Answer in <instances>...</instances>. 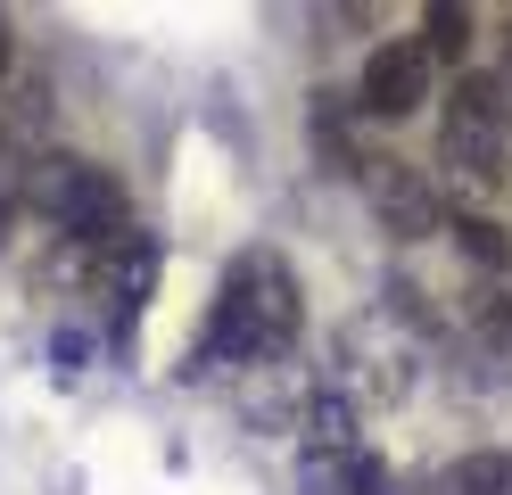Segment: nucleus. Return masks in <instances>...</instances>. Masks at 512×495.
<instances>
[{
	"instance_id": "nucleus-1",
	"label": "nucleus",
	"mask_w": 512,
	"mask_h": 495,
	"mask_svg": "<svg viewBox=\"0 0 512 495\" xmlns=\"http://www.w3.org/2000/svg\"><path fill=\"white\" fill-rule=\"evenodd\" d=\"M306 330V297H298V273L290 256L273 248H248L223 264L215 281V306H207V330H199V355L207 363H273Z\"/></svg>"
},
{
	"instance_id": "nucleus-2",
	"label": "nucleus",
	"mask_w": 512,
	"mask_h": 495,
	"mask_svg": "<svg viewBox=\"0 0 512 495\" xmlns=\"http://www.w3.org/2000/svg\"><path fill=\"white\" fill-rule=\"evenodd\" d=\"M25 198H34L58 231H75L91 248H108V240L133 231V198H124V182L100 157H42L34 174H25Z\"/></svg>"
},
{
	"instance_id": "nucleus-3",
	"label": "nucleus",
	"mask_w": 512,
	"mask_h": 495,
	"mask_svg": "<svg viewBox=\"0 0 512 495\" xmlns=\"http://www.w3.org/2000/svg\"><path fill=\"white\" fill-rule=\"evenodd\" d=\"M504 149H512V99L496 75H455L446 91V165H463V174H504Z\"/></svg>"
},
{
	"instance_id": "nucleus-4",
	"label": "nucleus",
	"mask_w": 512,
	"mask_h": 495,
	"mask_svg": "<svg viewBox=\"0 0 512 495\" xmlns=\"http://www.w3.org/2000/svg\"><path fill=\"white\" fill-rule=\"evenodd\" d=\"M430 99V58L413 50V42H380L372 58H364V75H356V108L364 116H380V124H397V116H413Z\"/></svg>"
},
{
	"instance_id": "nucleus-5",
	"label": "nucleus",
	"mask_w": 512,
	"mask_h": 495,
	"mask_svg": "<svg viewBox=\"0 0 512 495\" xmlns=\"http://www.w3.org/2000/svg\"><path fill=\"white\" fill-rule=\"evenodd\" d=\"M364 190H372V207H380V223H389L397 240H430V231L446 223V207H438V190H430L422 174H405V165H389V157H372V174H364Z\"/></svg>"
},
{
	"instance_id": "nucleus-6",
	"label": "nucleus",
	"mask_w": 512,
	"mask_h": 495,
	"mask_svg": "<svg viewBox=\"0 0 512 495\" xmlns=\"http://www.w3.org/2000/svg\"><path fill=\"white\" fill-rule=\"evenodd\" d=\"M306 487L314 495H389V471L364 446H347V454H306Z\"/></svg>"
},
{
	"instance_id": "nucleus-7",
	"label": "nucleus",
	"mask_w": 512,
	"mask_h": 495,
	"mask_svg": "<svg viewBox=\"0 0 512 495\" xmlns=\"http://www.w3.org/2000/svg\"><path fill=\"white\" fill-rule=\"evenodd\" d=\"M471 9H455V0H430L422 9V33H413V50H422L430 66H471Z\"/></svg>"
},
{
	"instance_id": "nucleus-8",
	"label": "nucleus",
	"mask_w": 512,
	"mask_h": 495,
	"mask_svg": "<svg viewBox=\"0 0 512 495\" xmlns=\"http://www.w3.org/2000/svg\"><path fill=\"white\" fill-rule=\"evenodd\" d=\"M314 149H323V165H331V174H372V157L356 149V116H347L339 108V91H323V99H314Z\"/></svg>"
},
{
	"instance_id": "nucleus-9",
	"label": "nucleus",
	"mask_w": 512,
	"mask_h": 495,
	"mask_svg": "<svg viewBox=\"0 0 512 495\" xmlns=\"http://www.w3.org/2000/svg\"><path fill=\"white\" fill-rule=\"evenodd\" d=\"M455 248H463V264H479V273H512V223H496V215H463Z\"/></svg>"
},
{
	"instance_id": "nucleus-10",
	"label": "nucleus",
	"mask_w": 512,
	"mask_h": 495,
	"mask_svg": "<svg viewBox=\"0 0 512 495\" xmlns=\"http://www.w3.org/2000/svg\"><path fill=\"white\" fill-rule=\"evenodd\" d=\"M446 495H512V454H471L446 471Z\"/></svg>"
},
{
	"instance_id": "nucleus-11",
	"label": "nucleus",
	"mask_w": 512,
	"mask_h": 495,
	"mask_svg": "<svg viewBox=\"0 0 512 495\" xmlns=\"http://www.w3.org/2000/svg\"><path fill=\"white\" fill-rule=\"evenodd\" d=\"M471 330H479V339H496V347H512V289H488V297H479V306H471Z\"/></svg>"
},
{
	"instance_id": "nucleus-12",
	"label": "nucleus",
	"mask_w": 512,
	"mask_h": 495,
	"mask_svg": "<svg viewBox=\"0 0 512 495\" xmlns=\"http://www.w3.org/2000/svg\"><path fill=\"white\" fill-rule=\"evenodd\" d=\"M0 83H9V25H0Z\"/></svg>"
}]
</instances>
